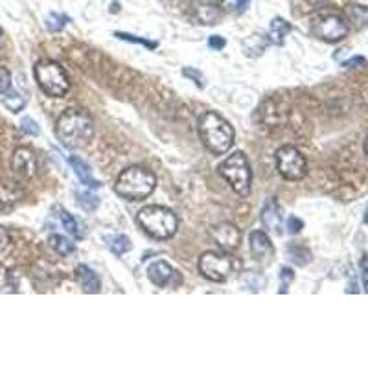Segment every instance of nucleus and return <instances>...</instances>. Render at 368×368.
<instances>
[{"label":"nucleus","instance_id":"nucleus-4","mask_svg":"<svg viewBox=\"0 0 368 368\" xmlns=\"http://www.w3.org/2000/svg\"><path fill=\"white\" fill-rule=\"evenodd\" d=\"M136 221L142 227L145 234H150L155 240H170L177 232L178 219L173 210L159 205L144 207L136 214Z\"/></svg>","mask_w":368,"mask_h":368},{"label":"nucleus","instance_id":"nucleus-17","mask_svg":"<svg viewBox=\"0 0 368 368\" xmlns=\"http://www.w3.org/2000/svg\"><path fill=\"white\" fill-rule=\"evenodd\" d=\"M291 32V24L285 23L284 19H273V23L269 26L267 32V41L269 43H273L276 46H282L285 43V37L289 35Z\"/></svg>","mask_w":368,"mask_h":368},{"label":"nucleus","instance_id":"nucleus-28","mask_svg":"<svg viewBox=\"0 0 368 368\" xmlns=\"http://www.w3.org/2000/svg\"><path fill=\"white\" fill-rule=\"evenodd\" d=\"M293 278H295V273H293L289 267H282V271H280V293H285V291H287Z\"/></svg>","mask_w":368,"mask_h":368},{"label":"nucleus","instance_id":"nucleus-16","mask_svg":"<svg viewBox=\"0 0 368 368\" xmlns=\"http://www.w3.org/2000/svg\"><path fill=\"white\" fill-rule=\"evenodd\" d=\"M147 276H150L151 282L155 285H159V287H167V285L172 284V278L175 276V271H173L170 263L159 260V262L151 263L150 269H147Z\"/></svg>","mask_w":368,"mask_h":368},{"label":"nucleus","instance_id":"nucleus-24","mask_svg":"<svg viewBox=\"0 0 368 368\" xmlns=\"http://www.w3.org/2000/svg\"><path fill=\"white\" fill-rule=\"evenodd\" d=\"M2 101H4V105L10 109L12 112H19L23 111L24 105H26V100H24L23 96L19 94V92H15V90H8V92H4V98H2Z\"/></svg>","mask_w":368,"mask_h":368},{"label":"nucleus","instance_id":"nucleus-27","mask_svg":"<svg viewBox=\"0 0 368 368\" xmlns=\"http://www.w3.org/2000/svg\"><path fill=\"white\" fill-rule=\"evenodd\" d=\"M79 205L83 207V210L87 212H94L96 208L100 207V199L92 194H83V196H79Z\"/></svg>","mask_w":368,"mask_h":368},{"label":"nucleus","instance_id":"nucleus-11","mask_svg":"<svg viewBox=\"0 0 368 368\" xmlns=\"http://www.w3.org/2000/svg\"><path fill=\"white\" fill-rule=\"evenodd\" d=\"M249 243H251V254L252 258L260 263H269L271 258L274 256V247L269 240V236L262 230H254L249 238Z\"/></svg>","mask_w":368,"mask_h":368},{"label":"nucleus","instance_id":"nucleus-33","mask_svg":"<svg viewBox=\"0 0 368 368\" xmlns=\"http://www.w3.org/2000/svg\"><path fill=\"white\" fill-rule=\"evenodd\" d=\"M359 269H361V280H362V289L365 293H368V254L361 258V263H359Z\"/></svg>","mask_w":368,"mask_h":368},{"label":"nucleus","instance_id":"nucleus-26","mask_svg":"<svg viewBox=\"0 0 368 368\" xmlns=\"http://www.w3.org/2000/svg\"><path fill=\"white\" fill-rule=\"evenodd\" d=\"M67 23H68V17H65V15H57V13H52L50 17L46 19V28L50 30V32H61Z\"/></svg>","mask_w":368,"mask_h":368},{"label":"nucleus","instance_id":"nucleus-31","mask_svg":"<svg viewBox=\"0 0 368 368\" xmlns=\"http://www.w3.org/2000/svg\"><path fill=\"white\" fill-rule=\"evenodd\" d=\"M21 129H23L26 134H32V136H37V134L41 133L39 125L35 123L34 118H30V116L23 118V122H21Z\"/></svg>","mask_w":368,"mask_h":368},{"label":"nucleus","instance_id":"nucleus-6","mask_svg":"<svg viewBox=\"0 0 368 368\" xmlns=\"http://www.w3.org/2000/svg\"><path fill=\"white\" fill-rule=\"evenodd\" d=\"M35 79L43 92L52 98H63L70 89L65 68L56 61H39L34 68Z\"/></svg>","mask_w":368,"mask_h":368},{"label":"nucleus","instance_id":"nucleus-8","mask_svg":"<svg viewBox=\"0 0 368 368\" xmlns=\"http://www.w3.org/2000/svg\"><path fill=\"white\" fill-rule=\"evenodd\" d=\"M350 26L339 13H324L313 21V34L324 43H339L348 35Z\"/></svg>","mask_w":368,"mask_h":368},{"label":"nucleus","instance_id":"nucleus-13","mask_svg":"<svg viewBox=\"0 0 368 368\" xmlns=\"http://www.w3.org/2000/svg\"><path fill=\"white\" fill-rule=\"evenodd\" d=\"M68 164H70V167L74 170V173H76V177L79 178V183L83 184V186H87V188H90V190H96V188H100L101 184L100 181H96L94 175H92V170H90L89 162L83 161L81 156H68Z\"/></svg>","mask_w":368,"mask_h":368},{"label":"nucleus","instance_id":"nucleus-32","mask_svg":"<svg viewBox=\"0 0 368 368\" xmlns=\"http://www.w3.org/2000/svg\"><path fill=\"white\" fill-rule=\"evenodd\" d=\"M183 74L184 76H186V78H190L192 81H194V83L197 85V87H205V81H203V74L199 72V70H196V68H184L183 70Z\"/></svg>","mask_w":368,"mask_h":368},{"label":"nucleus","instance_id":"nucleus-3","mask_svg":"<svg viewBox=\"0 0 368 368\" xmlns=\"http://www.w3.org/2000/svg\"><path fill=\"white\" fill-rule=\"evenodd\" d=\"M156 188V177L153 172L142 166H131L123 170L116 178L114 192L127 201H142L150 197Z\"/></svg>","mask_w":368,"mask_h":368},{"label":"nucleus","instance_id":"nucleus-10","mask_svg":"<svg viewBox=\"0 0 368 368\" xmlns=\"http://www.w3.org/2000/svg\"><path fill=\"white\" fill-rule=\"evenodd\" d=\"M214 241L218 243V247L225 252L236 251L241 243V232L236 229L234 225L221 223L212 230Z\"/></svg>","mask_w":368,"mask_h":368},{"label":"nucleus","instance_id":"nucleus-29","mask_svg":"<svg viewBox=\"0 0 368 368\" xmlns=\"http://www.w3.org/2000/svg\"><path fill=\"white\" fill-rule=\"evenodd\" d=\"M116 37H120V39L123 41H129V43H136V45H144L147 46V48H156L159 46V43H151V41H145V39H140V37H136V35H131V34H122V32H118Z\"/></svg>","mask_w":368,"mask_h":368},{"label":"nucleus","instance_id":"nucleus-14","mask_svg":"<svg viewBox=\"0 0 368 368\" xmlns=\"http://www.w3.org/2000/svg\"><path fill=\"white\" fill-rule=\"evenodd\" d=\"M260 218H262V223L265 225V229H269L274 234H280L282 232V214H280V207L276 199L273 197H269L265 205L262 208V214H260Z\"/></svg>","mask_w":368,"mask_h":368},{"label":"nucleus","instance_id":"nucleus-36","mask_svg":"<svg viewBox=\"0 0 368 368\" xmlns=\"http://www.w3.org/2000/svg\"><path fill=\"white\" fill-rule=\"evenodd\" d=\"M357 65H365V57H361V56L351 57V59H348V61L345 63L346 68H354V67H357Z\"/></svg>","mask_w":368,"mask_h":368},{"label":"nucleus","instance_id":"nucleus-1","mask_svg":"<svg viewBox=\"0 0 368 368\" xmlns=\"http://www.w3.org/2000/svg\"><path fill=\"white\" fill-rule=\"evenodd\" d=\"M57 140L68 150H79L94 136V122L83 109H67L56 123Z\"/></svg>","mask_w":368,"mask_h":368},{"label":"nucleus","instance_id":"nucleus-15","mask_svg":"<svg viewBox=\"0 0 368 368\" xmlns=\"http://www.w3.org/2000/svg\"><path fill=\"white\" fill-rule=\"evenodd\" d=\"M76 280L81 285L83 293H89V295L100 293V278H98V274L89 265L79 263L78 267H76Z\"/></svg>","mask_w":368,"mask_h":368},{"label":"nucleus","instance_id":"nucleus-41","mask_svg":"<svg viewBox=\"0 0 368 368\" xmlns=\"http://www.w3.org/2000/svg\"><path fill=\"white\" fill-rule=\"evenodd\" d=\"M0 35H2V28H0Z\"/></svg>","mask_w":368,"mask_h":368},{"label":"nucleus","instance_id":"nucleus-30","mask_svg":"<svg viewBox=\"0 0 368 368\" xmlns=\"http://www.w3.org/2000/svg\"><path fill=\"white\" fill-rule=\"evenodd\" d=\"M12 89V74L6 67H0V94Z\"/></svg>","mask_w":368,"mask_h":368},{"label":"nucleus","instance_id":"nucleus-40","mask_svg":"<svg viewBox=\"0 0 368 368\" xmlns=\"http://www.w3.org/2000/svg\"><path fill=\"white\" fill-rule=\"evenodd\" d=\"M365 223L368 225V205H367V210H365Z\"/></svg>","mask_w":368,"mask_h":368},{"label":"nucleus","instance_id":"nucleus-18","mask_svg":"<svg viewBox=\"0 0 368 368\" xmlns=\"http://www.w3.org/2000/svg\"><path fill=\"white\" fill-rule=\"evenodd\" d=\"M105 243H107V249H109L114 256H123V254H125L127 251H131V247H133L127 236H123V234L105 236Z\"/></svg>","mask_w":368,"mask_h":368},{"label":"nucleus","instance_id":"nucleus-23","mask_svg":"<svg viewBox=\"0 0 368 368\" xmlns=\"http://www.w3.org/2000/svg\"><path fill=\"white\" fill-rule=\"evenodd\" d=\"M59 219H61L63 227H65V229H67L68 232H70V234L76 238V240H81V238H83L85 236L83 227L79 225V221L74 218L72 214H68V212H65V210H61V214H59Z\"/></svg>","mask_w":368,"mask_h":368},{"label":"nucleus","instance_id":"nucleus-5","mask_svg":"<svg viewBox=\"0 0 368 368\" xmlns=\"http://www.w3.org/2000/svg\"><path fill=\"white\" fill-rule=\"evenodd\" d=\"M218 172L219 175L230 184V188H232L238 196L247 197L251 194L252 172L245 153L234 151L232 155L227 156V159L219 164Z\"/></svg>","mask_w":368,"mask_h":368},{"label":"nucleus","instance_id":"nucleus-21","mask_svg":"<svg viewBox=\"0 0 368 368\" xmlns=\"http://www.w3.org/2000/svg\"><path fill=\"white\" fill-rule=\"evenodd\" d=\"M269 41L263 37V35H251L249 39L245 41V45H243V50L249 57H258L262 56L263 50H265V46H267Z\"/></svg>","mask_w":368,"mask_h":368},{"label":"nucleus","instance_id":"nucleus-2","mask_svg":"<svg viewBox=\"0 0 368 368\" xmlns=\"http://www.w3.org/2000/svg\"><path fill=\"white\" fill-rule=\"evenodd\" d=\"M199 136L203 144L214 155L229 153L234 144V127L221 114L208 111L199 118Z\"/></svg>","mask_w":368,"mask_h":368},{"label":"nucleus","instance_id":"nucleus-7","mask_svg":"<svg viewBox=\"0 0 368 368\" xmlns=\"http://www.w3.org/2000/svg\"><path fill=\"white\" fill-rule=\"evenodd\" d=\"M276 167L278 173L285 181H302L307 173L306 156L302 155L300 150H296L295 145H282L276 153Z\"/></svg>","mask_w":368,"mask_h":368},{"label":"nucleus","instance_id":"nucleus-20","mask_svg":"<svg viewBox=\"0 0 368 368\" xmlns=\"http://www.w3.org/2000/svg\"><path fill=\"white\" fill-rule=\"evenodd\" d=\"M197 21L207 26H212V24H218L219 19H221V10L218 6H212V4H201L197 6Z\"/></svg>","mask_w":368,"mask_h":368},{"label":"nucleus","instance_id":"nucleus-25","mask_svg":"<svg viewBox=\"0 0 368 368\" xmlns=\"http://www.w3.org/2000/svg\"><path fill=\"white\" fill-rule=\"evenodd\" d=\"M249 0H218V8L221 12H241Z\"/></svg>","mask_w":368,"mask_h":368},{"label":"nucleus","instance_id":"nucleus-37","mask_svg":"<svg viewBox=\"0 0 368 368\" xmlns=\"http://www.w3.org/2000/svg\"><path fill=\"white\" fill-rule=\"evenodd\" d=\"M6 247H8V236H6V232H2V230H0V252L4 251Z\"/></svg>","mask_w":368,"mask_h":368},{"label":"nucleus","instance_id":"nucleus-12","mask_svg":"<svg viewBox=\"0 0 368 368\" xmlns=\"http://www.w3.org/2000/svg\"><path fill=\"white\" fill-rule=\"evenodd\" d=\"M13 170L24 178L34 177L35 172H37V159H35L34 151L30 147L15 150V153H13Z\"/></svg>","mask_w":368,"mask_h":368},{"label":"nucleus","instance_id":"nucleus-9","mask_svg":"<svg viewBox=\"0 0 368 368\" xmlns=\"http://www.w3.org/2000/svg\"><path fill=\"white\" fill-rule=\"evenodd\" d=\"M199 273L210 282H225L232 274V260L225 252L208 251L199 258Z\"/></svg>","mask_w":368,"mask_h":368},{"label":"nucleus","instance_id":"nucleus-35","mask_svg":"<svg viewBox=\"0 0 368 368\" xmlns=\"http://www.w3.org/2000/svg\"><path fill=\"white\" fill-rule=\"evenodd\" d=\"M208 46L214 48V50H223L225 48V39L221 35H212L210 39H208Z\"/></svg>","mask_w":368,"mask_h":368},{"label":"nucleus","instance_id":"nucleus-39","mask_svg":"<svg viewBox=\"0 0 368 368\" xmlns=\"http://www.w3.org/2000/svg\"><path fill=\"white\" fill-rule=\"evenodd\" d=\"M362 147H365V155L368 156V136L365 139V144H362Z\"/></svg>","mask_w":368,"mask_h":368},{"label":"nucleus","instance_id":"nucleus-19","mask_svg":"<svg viewBox=\"0 0 368 368\" xmlns=\"http://www.w3.org/2000/svg\"><path fill=\"white\" fill-rule=\"evenodd\" d=\"M346 19L350 21L357 30H362L368 26V8L357 6V4H350L346 6Z\"/></svg>","mask_w":368,"mask_h":368},{"label":"nucleus","instance_id":"nucleus-34","mask_svg":"<svg viewBox=\"0 0 368 368\" xmlns=\"http://www.w3.org/2000/svg\"><path fill=\"white\" fill-rule=\"evenodd\" d=\"M302 229H304V223H302L300 219L295 218V216H291V218L287 219V232H289V234H298Z\"/></svg>","mask_w":368,"mask_h":368},{"label":"nucleus","instance_id":"nucleus-38","mask_svg":"<svg viewBox=\"0 0 368 368\" xmlns=\"http://www.w3.org/2000/svg\"><path fill=\"white\" fill-rule=\"evenodd\" d=\"M307 4H311V6H318V4H323L324 0H306Z\"/></svg>","mask_w":368,"mask_h":368},{"label":"nucleus","instance_id":"nucleus-22","mask_svg":"<svg viewBox=\"0 0 368 368\" xmlns=\"http://www.w3.org/2000/svg\"><path fill=\"white\" fill-rule=\"evenodd\" d=\"M48 243H50L52 249H54L59 256H68V254H72V252L76 251V245H74L72 241L68 240V238H65V236H59V234L50 236Z\"/></svg>","mask_w":368,"mask_h":368}]
</instances>
